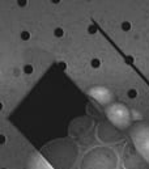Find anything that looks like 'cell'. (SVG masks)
I'll return each instance as SVG.
<instances>
[{"label": "cell", "instance_id": "obj_8", "mask_svg": "<svg viewBox=\"0 0 149 169\" xmlns=\"http://www.w3.org/2000/svg\"><path fill=\"white\" fill-rule=\"evenodd\" d=\"M63 34H64V31H63L62 28H56V29H55V35H56V37H63Z\"/></svg>", "mask_w": 149, "mask_h": 169}, {"label": "cell", "instance_id": "obj_12", "mask_svg": "<svg viewBox=\"0 0 149 169\" xmlns=\"http://www.w3.org/2000/svg\"><path fill=\"white\" fill-rule=\"evenodd\" d=\"M15 74H16V76L20 75V70H18V68H16V70H15Z\"/></svg>", "mask_w": 149, "mask_h": 169}, {"label": "cell", "instance_id": "obj_3", "mask_svg": "<svg viewBox=\"0 0 149 169\" xmlns=\"http://www.w3.org/2000/svg\"><path fill=\"white\" fill-rule=\"evenodd\" d=\"M86 93H88V96H90L96 102L102 105V106H109V105L114 104V94L109 88H106V86H102V85L90 86V88L86 90Z\"/></svg>", "mask_w": 149, "mask_h": 169}, {"label": "cell", "instance_id": "obj_11", "mask_svg": "<svg viewBox=\"0 0 149 169\" xmlns=\"http://www.w3.org/2000/svg\"><path fill=\"white\" fill-rule=\"evenodd\" d=\"M89 31H90V33H96V31H97L96 25H90V26H89Z\"/></svg>", "mask_w": 149, "mask_h": 169}, {"label": "cell", "instance_id": "obj_4", "mask_svg": "<svg viewBox=\"0 0 149 169\" xmlns=\"http://www.w3.org/2000/svg\"><path fill=\"white\" fill-rule=\"evenodd\" d=\"M26 169H52V168L45 161L42 156H39L38 153H33L26 163Z\"/></svg>", "mask_w": 149, "mask_h": 169}, {"label": "cell", "instance_id": "obj_7", "mask_svg": "<svg viewBox=\"0 0 149 169\" xmlns=\"http://www.w3.org/2000/svg\"><path fill=\"white\" fill-rule=\"evenodd\" d=\"M137 96V90L136 89H129L128 90V97L129 98H135Z\"/></svg>", "mask_w": 149, "mask_h": 169}, {"label": "cell", "instance_id": "obj_6", "mask_svg": "<svg viewBox=\"0 0 149 169\" xmlns=\"http://www.w3.org/2000/svg\"><path fill=\"white\" fill-rule=\"evenodd\" d=\"M90 64H92L93 68H98L101 66V60H99L98 58H93L92 60H90Z\"/></svg>", "mask_w": 149, "mask_h": 169}, {"label": "cell", "instance_id": "obj_5", "mask_svg": "<svg viewBox=\"0 0 149 169\" xmlns=\"http://www.w3.org/2000/svg\"><path fill=\"white\" fill-rule=\"evenodd\" d=\"M22 71L25 72V75H31V74H33V71H34V68H33V66H30V64H25L24 68H22Z\"/></svg>", "mask_w": 149, "mask_h": 169}, {"label": "cell", "instance_id": "obj_9", "mask_svg": "<svg viewBox=\"0 0 149 169\" xmlns=\"http://www.w3.org/2000/svg\"><path fill=\"white\" fill-rule=\"evenodd\" d=\"M122 29L124 31H128L129 29H131V25H129V22H123L122 24Z\"/></svg>", "mask_w": 149, "mask_h": 169}, {"label": "cell", "instance_id": "obj_1", "mask_svg": "<svg viewBox=\"0 0 149 169\" xmlns=\"http://www.w3.org/2000/svg\"><path fill=\"white\" fill-rule=\"evenodd\" d=\"M106 117L119 130H127L132 122V113L124 104L114 102L106 108Z\"/></svg>", "mask_w": 149, "mask_h": 169}, {"label": "cell", "instance_id": "obj_2", "mask_svg": "<svg viewBox=\"0 0 149 169\" xmlns=\"http://www.w3.org/2000/svg\"><path fill=\"white\" fill-rule=\"evenodd\" d=\"M132 139L139 155L149 163V126L139 125L132 131Z\"/></svg>", "mask_w": 149, "mask_h": 169}, {"label": "cell", "instance_id": "obj_10", "mask_svg": "<svg viewBox=\"0 0 149 169\" xmlns=\"http://www.w3.org/2000/svg\"><path fill=\"white\" fill-rule=\"evenodd\" d=\"M21 38L24 39V41H27L30 38V34L27 33V31H24V33H21Z\"/></svg>", "mask_w": 149, "mask_h": 169}]
</instances>
